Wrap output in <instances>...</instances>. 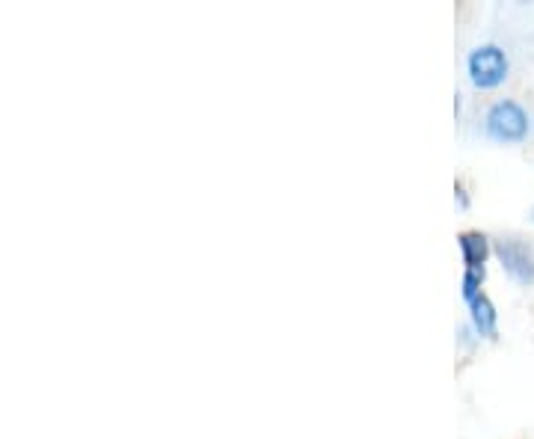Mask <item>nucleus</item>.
Masks as SVG:
<instances>
[{"label": "nucleus", "instance_id": "f257e3e1", "mask_svg": "<svg viewBox=\"0 0 534 439\" xmlns=\"http://www.w3.org/2000/svg\"><path fill=\"white\" fill-rule=\"evenodd\" d=\"M484 134L493 140V143H502V146H520L529 140L532 134V116L529 110L514 101V98H499L487 107L484 113Z\"/></svg>", "mask_w": 534, "mask_h": 439}, {"label": "nucleus", "instance_id": "f03ea898", "mask_svg": "<svg viewBox=\"0 0 534 439\" xmlns=\"http://www.w3.org/2000/svg\"><path fill=\"white\" fill-rule=\"evenodd\" d=\"M466 75L475 89H496L502 87L511 75V60L502 45L484 42L469 51L466 57Z\"/></svg>", "mask_w": 534, "mask_h": 439}, {"label": "nucleus", "instance_id": "7ed1b4c3", "mask_svg": "<svg viewBox=\"0 0 534 439\" xmlns=\"http://www.w3.org/2000/svg\"><path fill=\"white\" fill-rule=\"evenodd\" d=\"M496 259L517 285H532L534 282V247L529 241L499 238L496 241Z\"/></svg>", "mask_w": 534, "mask_h": 439}, {"label": "nucleus", "instance_id": "20e7f679", "mask_svg": "<svg viewBox=\"0 0 534 439\" xmlns=\"http://www.w3.org/2000/svg\"><path fill=\"white\" fill-rule=\"evenodd\" d=\"M469 324H472V330H475L478 339H496V333H499V312H496V306H493L490 297L481 294L475 303H469Z\"/></svg>", "mask_w": 534, "mask_h": 439}, {"label": "nucleus", "instance_id": "39448f33", "mask_svg": "<svg viewBox=\"0 0 534 439\" xmlns=\"http://www.w3.org/2000/svg\"><path fill=\"white\" fill-rule=\"evenodd\" d=\"M457 247H460L466 270H484V262L490 256V238L484 232H460Z\"/></svg>", "mask_w": 534, "mask_h": 439}, {"label": "nucleus", "instance_id": "423d86ee", "mask_svg": "<svg viewBox=\"0 0 534 439\" xmlns=\"http://www.w3.org/2000/svg\"><path fill=\"white\" fill-rule=\"evenodd\" d=\"M484 276L487 270H463V279H460V294L466 303H475L481 297V285H484Z\"/></svg>", "mask_w": 534, "mask_h": 439}, {"label": "nucleus", "instance_id": "0eeeda50", "mask_svg": "<svg viewBox=\"0 0 534 439\" xmlns=\"http://www.w3.org/2000/svg\"><path fill=\"white\" fill-rule=\"evenodd\" d=\"M454 199H457V208H460V211L469 208V193H466V187H463L460 181H457V187H454Z\"/></svg>", "mask_w": 534, "mask_h": 439}]
</instances>
